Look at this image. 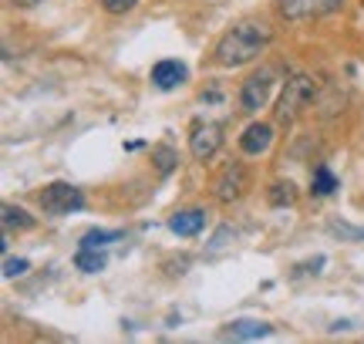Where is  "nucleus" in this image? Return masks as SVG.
Listing matches in <instances>:
<instances>
[{"mask_svg":"<svg viewBox=\"0 0 364 344\" xmlns=\"http://www.w3.org/2000/svg\"><path fill=\"white\" fill-rule=\"evenodd\" d=\"M223 146V125L220 122H199L189 135V152H193V159L206 162L213 159Z\"/></svg>","mask_w":364,"mask_h":344,"instance_id":"423d86ee","label":"nucleus"},{"mask_svg":"<svg viewBox=\"0 0 364 344\" xmlns=\"http://www.w3.org/2000/svg\"><path fill=\"white\" fill-rule=\"evenodd\" d=\"M186 65H179V61H159L156 68H152V85L156 88H162V92H172V88H179L182 81H186Z\"/></svg>","mask_w":364,"mask_h":344,"instance_id":"6e6552de","label":"nucleus"},{"mask_svg":"<svg viewBox=\"0 0 364 344\" xmlns=\"http://www.w3.org/2000/svg\"><path fill=\"white\" fill-rule=\"evenodd\" d=\"M270 27L267 24H236L233 31H226L216 44V65L223 68H240L253 61V58H260V51L270 44Z\"/></svg>","mask_w":364,"mask_h":344,"instance_id":"f257e3e1","label":"nucleus"},{"mask_svg":"<svg viewBox=\"0 0 364 344\" xmlns=\"http://www.w3.org/2000/svg\"><path fill=\"white\" fill-rule=\"evenodd\" d=\"M270 88H273V68H263L257 75H250L243 81V88H240V112H260L267 105V98H270Z\"/></svg>","mask_w":364,"mask_h":344,"instance_id":"39448f33","label":"nucleus"},{"mask_svg":"<svg viewBox=\"0 0 364 344\" xmlns=\"http://www.w3.org/2000/svg\"><path fill=\"white\" fill-rule=\"evenodd\" d=\"M314 95H317V81H314L311 75H294V78L287 81L284 95H280V105H277V122H280V125L297 122L300 112L314 102Z\"/></svg>","mask_w":364,"mask_h":344,"instance_id":"f03ea898","label":"nucleus"},{"mask_svg":"<svg viewBox=\"0 0 364 344\" xmlns=\"http://www.w3.org/2000/svg\"><path fill=\"white\" fill-rule=\"evenodd\" d=\"M27 270H31V264H27V260H14V257H7V260H4V277H24Z\"/></svg>","mask_w":364,"mask_h":344,"instance_id":"a211bd4d","label":"nucleus"},{"mask_svg":"<svg viewBox=\"0 0 364 344\" xmlns=\"http://www.w3.org/2000/svg\"><path fill=\"white\" fill-rule=\"evenodd\" d=\"M152 159H156V169L162 172V176H169V172L176 169V152H172L169 146H156L152 149Z\"/></svg>","mask_w":364,"mask_h":344,"instance_id":"dca6fc26","label":"nucleus"},{"mask_svg":"<svg viewBox=\"0 0 364 344\" xmlns=\"http://www.w3.org/2000/svg\"><path fill=\"white\" fill-rule=\"evenodd\" d=\"M250 183H253V176H250V169L243 166V162H230L226 169L216 176V199L220 203H236V199H243L247 196V189Z\"/></svg>","mask_w":364,"mask_h":344,"instance_id":"20e7f679","label":"nucleus"},{"mask_svg":"<svg viewBox=\"0 0 364 344\" xmlns=\"http://www.w3.org/2000/svg\"><path fill=\"white\" fill-rule=\"evenodd\" d=\"M331 233L348 237V240H364V230H354V226H348V223H331Z\"/></svg>","mask_w":364,"mask_h":344,"instance_id":"aec40b11","label":"nucleus"},{"mask_svg":"<svg viewBox=\"0 0 364 344\" xmlns=\"http://www.w3.org/2000/svg\"><path fill=\"white\" fill-rule=\"evenodd\" d=\"M267 199H270V206H294V203H297V186L294 183H273Z\"/></svg>","mask_w":364,"mask_h":344,"instance_id":"4468645a","label":"nucleus"},{"mask_svg":"<svg viewBox=\"0 0 364 344\" xmlns=\"http://www.w3.org/2000/svg\"><path fill=\"white\" fill-rule=\"evenodd\" d=\"M112 240H118V233H108V230H88V233L81 237V247H91V250H102V247H108Z\"/></svg>","mask_w":364,"mask_h":344,"instance_id":"f3484780","label":"nucleus"},{"mask_svg":"<svg viewBox=\"0 0 364 344\" xmlns=\"http://www.w3.org/2000/svg\"><path fill=\"white\" fill-rule=\"evenodd\" d=\"M41 0H17V7H38Z\"/></svg>","mask_w":364,"mask_h":344,"instance_id":"4be33fe9","label":"nucleus"},{"mask_svg":"<svg viewBox=\"0 0 364 344\" xmlns=\"http://www.w3.org/2000/svg\"><path fill=\"white\" fill-rule=\"evenodd\" d=\"M203 226H206V213L203 210H182L169 220V230L179 233V237H196Z\"/></svg>","mask_w":364,"mask_h":344,"instance_id":"1a4fd4ad","label":"nucleus"},{"mask_svg":"<svg viewBox=\"0 0 364 344\" xmlns=\"http://www.w3.org/2000/svg\"><path fill=\"white\" fill-rule=\"evenodd\" d=\"M0 213H4V230H7V233H14V230L21 233V230H31V226H34V216H31L27 210H21V206L4 203V210Z\"/></svg>","mask_w":364,"mask_h":344,"instance_id":"9b49d317","label":"nucleus"},{"mask_svg":"<svg viewBox=\"0 0 364 344\" xmlns=\"http://www.w3.org/2000/svg\"><path fill=\"white\" fill-rule=\"evenodd\" d=\"M135 4H139V0H102V7L108 14H129Z\"/></svg>","mask_w":364,"mask_h":344,"instance_id":"6ab92c4d","label":"nucleus"},{"mask_svg":"<svg viewBox=\"0 0 364 344\" xmlns=\"http://www.w3.org/2000/svg\"><path fill=\"white\" fill-rule=\"evenodd\" d=\"M273 142V125H267V122H257V125H250L247 132L240 135V149L247 152V156H260V152H267Z\"/></svg>","mask_w":364,"mask_h":344,"instance_id":"0eeeda50","label":"nucleus"},{"mask_svg":"<svg viewBox=\"0 0 364 344\" xmlns=\"http://www.w3.org/2000/svg\"><path fill=\"white\" fill-rule=\"evenodd\" d=\"M341 4L344 0H317V14H334V11H341Z\"/></svg>","mask_w":364,"mask_h":344,"instance_id":"412c9836","label":"nucleus"},{"mask_svg":"<svg viewBox=\"0 0 364 344\" xmlns=\"http://www.w3.org/2000/svg\"><path fill=\"white\" fill-rule=\"evenodd\" d=\"M280 14L284 17H311L317 14V0H280Z\"/></svg>","mask_w":364,"mask_h":344,"instance_id":"2eb2a0df","label":"nucleus"},{"mask_svg":"<svg viewBox=\"0 0 364 344\" xmlns=\"http://www.w3.org/2000/svg\"><path fill=\"white\" fill-rule=\"evenodd\" d=\"M105 253H98V250H91V247H81L78 253H75V267L78 270H85V274H98V270H105Z\"/></svg>","mask_w":364,"mask_h":344,"instance_id":"ddd939ff","label":"nucleus"},{"mask_svg":"<svg viewBox=\"0 0 364 344\" xmlns=\"http://www.w3.org/2000/svg\"><path fill=\"white\" fill-rule=\"evenodd\" d=\"M273 328L270 324H260V321H233L226 331H223V338H243V341H257V338H267Z\"/></svg>","mask_w":364,"mask_h":344,"instance_id":"9d476101","label":"nucleus"},{"mask_svg":"<svg viewBox=\"0 0 364 344\" xmlns=\"http://www.w3.org/2000/svg\"><path fill=\"white\" fill-rule=\"evenodd\" d=\"M338 189V176L327 169V166H317L314 169V179H311V193L314 196H331Z\"/></svg>","mask_w":364,"mask_h":344,"instance_id":"f8f14e48","label":"nucleus"},{"mask_svg":"<svg viewBox=\"0 0 364 344\" xmlns=\"http://www.w3.org/2000/svg\"><path fill=\"white\" fill-rule=\"evenodd\" d=\"M81 206H85L81 189H75L71 183H61V179L44 186V193H41V210L48 216H68V213H78Z\"/></svg>","mask_w":364,"mask_h":344,"instance_id":"7ed1b4c3","label":"nucleus"}]
</instances>
